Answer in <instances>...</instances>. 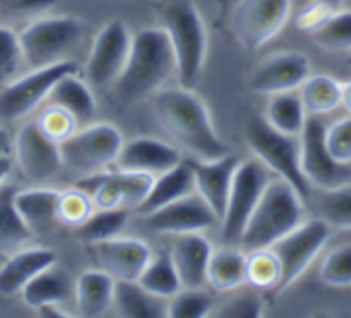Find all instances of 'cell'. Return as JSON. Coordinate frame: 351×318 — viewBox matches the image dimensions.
Here are the masks:
<instances>
[{
	"label": "cell",
	"mask_w": 351,
	"mask_h": 318,
	"mask_svg": "<svg viewBox=\"0 0 351 318\" xmlns=\"http://www.w3.org/2000/svg\"><path fill=\"white\" fill-rule=\"evenodd\" d=\"M154 112L160 126L198 160L228 155V147L215 131L207 105L190 88L158 90Z\"/></svg>",
	"instance_id": "1"
},
{
	"label": "cell",
	"mask_w": 351,
	"mask_h": 318,
	"mask_svg": "<svg viewBox=\"0 0 351 318\" xmlns=\"http://www.w3.org/2000/svg\"><path fill=\"white\" fill-rule=\"evenodd\" d=\"M176 73V57L164 28L140 29L131 38L126 66L114 83L119 100L136 101L160 90Z\"/></svg>",
	"instance_id": "2"
},
{
	"label": "cell",
	"mask_w": 351,
	"mask_h": 318,
	"mask_svg": "<svg viewBox=\"0 0 351 318\" xmlns=\"http://www.w3.org/2000/svg\"><path fill=\"white\" fill-rule=\"evenodd\" d=\"M305 199L288 181L274 178L267 184L243 231L239 246L245 252L271 248L305 219Z\"/></svg>",
	"instance_id": "3"
},
{
	"label": "cell",
	"mask_w": 351,
	"mask_h": 318,
	"mask_svg": "<svg viewBox=\"0 0 351 318\" xmlns=\"http://www.w3.org/2000/svg\"><path fill=\"white\" fill-rule=\"evenodd\" d=\"M164 29L176 57L180 86L193 90L207 57V29L191 0H172L164 9Z\"/></svg>",
	"instance_id": "4"
},
{
	"label": "cell",
	"mask_w": 351,
	"mask_h": 318,
	"mask_svg": "<svg viewBox=\"0 0 351 318\" xmlns=\"http://www.w3.org/2000/svg\"><path fill=\"white\" fill-rule=\"evenodd\" d=\"M246 141L255 158H258L276 178L288 181L303 199L312 195V186L302 171V148L300 136H288L274 127L263 117H252L246 126Z\"/></svg>",
	"instance_id": "5"
},
{
	"label": "cell",
	"mask_w": 351,
	"mask_h": 318,
	"mask_svg": "<svg viewBox=\"0 0 351 318\" xmlns=\"http://www.w3.org/2000/svg\"><path fill=\"white\" fill-rule=\"evenodd\" d=\"M84 35V25L71 16H47L29 23L19 33L23 60L32 69L62 62Z\"/></svg>",
	"instance_id": "6"
},
{
	"label": "cell",
	"mask_w": 351,
	"mask_h": 318,
	"mask_svg": "<svg viewBox=\"0 0 351 318\" xmlns=\"http://www.w3.org/2000/svg\"><path fill=\"white\" fill-rule=\"evenodd\" d=\"M123 143V134L114 124L99 123L76 130L59 145L62 167L81 178L107 171L116 164Z\"/></svg>",
	"instance_id": "7"
},
{
	"label": "cell",
	"mask_w": 351,
	"mask_h": 318,
	"mask_svg": "<svg viewBox=\"0 0 351 318\" xmlns=\"http://www.w3.org/2000/svg\"><path fill=\"white\" fill-rule=\"evenodd\" d=\"M274 178L276 175L258 158L239 162L232 178L224 217L221 221V238L226 246L239 245L253 210Z\"/></svg>",
	"instance_id": "8"
},
{
	"label": "cell",
	"mask_w": 351,
	"mask_h": 318,
	"mask_svg": "<svg viewBox=\"0 0 351 318\" xmlns=\"http://www.w3.org/2000/svg\"><path fill=\"white\" fill-rule=\"evenodd\" d=\"M71 73H77V64L73 60H62L52 66L33 69L19 80L9 81L0 91V119L18 121L28 116L45 98H49L53 84Z\"/></svg>",
	"instance_id": "9"
},
{
	"label": "cell",
	"mask_w": 351,
	"mask_h": 318,
	"mask_svg": "<svg viewBox=\"0 0 351 318\" xmlns=\"http://www.w3.org/2000/svg\"><path fill=\"white\" fill-rule=\"evenodd\" d=\"M293 0H239L231 14V29L245 49L267 45L285 28Z\"/></svg>",
	"instance_id": "10"
},
{
	"label": "cell",
	"mask_w": 351,
	"mask_h": 318,
	"mask_svg": "<svg viewBox=\"0 0 351 318\" xmlns=\"http://www.w3.org/2000/svg\"><path fill=\"white\" fill-rule=\"evenodd\" d=\"M329 236V224L322 219H313V221H303L298 228L271 246L281 262L282 276L278 287L279 291L289 287L303 276V272L324 248Z\"/></svg>",
	"instance_id": "11"
},
{
	"label": "cell",
	"mask_w": 351,
	"mask_h": 318,
	"mask_svg": "<svg viewBox=\"0 0 351 318\" xmlns=\"http://www.w3.org/2000/svg\"><path fill=\"white\" fill-rule=\"evenodd\" d=\"M302 171L310 186L330 189L351 182V164H339L330 157L326 147V124L319 116L306 117L300 134Z\"/></svg>",
	"instance_id": "12"
},
{
	"label": "cell",
	"mask_w": 351,
	"mask_h": 318,
	"mask_svg": "<svg viewBox=\"0 0 351 318\" xmlns=\"http://www.w3.org/2000/svg\"><path fill=\"white\" fill-rule=\"evenodd\" d=\"M131 38L128 26L119 19L100 29L86 60V77L93 86L106 88L116 83L126 66Z\"/></svg>",
	"instance_id": "13"
},
{
	"label": "cell",
	"mask_w": 351,
	"mask_h": 318,
	"mask_svg": "<svg viewBox=\"0 0 351 318\" xmlns=\"http://www.w3.org/2000/svg\"><path fill=\"white\" fill-rule=\"evenodd\" d=\"M16 160L28 181L43 184L59 174L62 169L59 143L50 140L38 123L32 121L21 126L14 140Z\"/></svg>",
	"instance_id": "14"
},
{
	"label": "cell",
	"mask_w": 351,
	"mask_h": 318,
	"mask_svg": "<svg viewBox=\"0 0 351 318\" xmlns=\"http://www.w3.org/2000/svg\"><path fill=\"white\" fill-rule=\"evenodd\" d=\"M145 225L157 234H186L204 232L219 222L214 210L197 191L176 199L152 214L143 215Z\"/></svg>",
	"instance_id": "15"
},
{
	"label": "cell",
	"mask_w": 351,
	"mask_h": 318,
	"mask_svg": "<svg viewBox=\"0 0 351 318\" xmlns=\"http://www.w3.org/2000/svg\"><path fill=\"white\" fill-rule=\"evenodd\" d=\"M310 76V60L300 52H281L263 60L253 73L250 86L262 95L295 91Z\"/></svg>",
	"instance_id": "16"
},
{
	"label": "cell",
	"mask_w": 351,
	"mask_h": 318,
	"mask_svg": "<svg viewBox=\"0 0 351 318\" xmlns=\"http://www.w3.org/2000/svg\"><path fill=\"white\" fill-rule=\"evenodd\" d=\"M93 256L100 270L109 273L114 280H138L152 252L147 243L134 238H117L93 245Z\"/></svg>",
	"instance_id": "17"
},
{
	"label": "cell",
	"mask_w": 351,
	"mask_h": 318,
	"mask_svg": "<svg viewBox=\"0 0 351 318\" xmlns=\"http://www.w3.org/2000/svg\"><path fill=\"white\" fill-rule=\"evenodd\" d=\"M238 164V157L229 154L221 158H214V160H198L197 158V160L190 162L191 171H193L195 191L214 210L219 222L224 217L232 178H234Z\"/></svg>",
	"instance_id": "18"
},
{
	"label": "cell",
	"mask_w": 351,
	"mask_h": 318,
	"mask_svg": "<svg viewBox=\"0 0 351 318\" xmlns=\"http://www.w3.org/2000/svg\"><path fill=\"white\" fill-rule=\"evenodd\" d=\"M181 162L180 151L172 145L157 138L140 136L123 143L117 155L116 167L119 171L145 172V174L158 175L169 171Z\"/></svg>",
	"instance_id": "19"
},
{
	"label": "cell",
	"mask_w": 351,
	"mask_h": 318,
	"mask_svg": "<svg viewBox=\"0 0 351 318\" xmlns=\"http://www.w3.org/2000/svg\"><path fill=\"white\" fill-rule=\"evenodd\" d=\"M212 253L214 248L210 241L200 232L176 236L171 256L183 287H204L207 284V270Z\"/></svg>",
	"instance_id": "20"
},
{
	"label": "cell",
	"mask_w": 351,
	"mask_h": 318,
	"mask_svg": "<svg viewBox=\"0 0 351 318\" xmlns=\"http://www.w3.org/2000/svg\"><path fill=\"white\" fill-rule=\"evenodd\" d=\"M57 263V253L49 248H26L12 253L0 265V296H14L35 276Z\"/></svg>",
	"instance_id": "21"
},
{
	"label": "cell",
	"mask_w": 351,
	"mask_h": 318,
	"mask_svg": "<svg viewBox=\"0 0 351 318\" xmlns=\"http://www.w3.org/2000/svg\"><path fill=\"white\" fill-rule=\"evenodd\" d=\"M193 191L195 181L190 162L188 164L180 162L172 169H169V171L155 175L150 193L145 198V201L138 206L136 212L141 215L152 214V212L176 201V199L191 195Z\"/></svg>",
	"instance_id": "22"
},
{
	"label": "cell",
	"mask_w": 351,
	"mask_h": 318,
	"mask_svg": "<svg viewBox=\"0 0 351 318\" xmlns=\"http://www.w3.org/2000/svg\"><path fill=\"white\" fill-rule=\"evenodd\" d=\"M59 189L35 188L16 193V208L33 234H45L57 222Z\"/></svg>",
	"instance_id": "23"
},
{
	"label": "cell",
	"mask_w": 351,
	"mask_h": 318,
	"mask_svg": "<svg viewBox=\"0 0 351 318\" xmlns=\"http://www.w3.org/2000/svg\"><path fill=\"white\" fill-rule=\"evenodd\" d=\"M47 100L52 105L66 109L77 121V124L90 123L97 112V101L92 93V88L83 80H80L76 73L60 77L53 84Z\"/></svg>",
	"instance_id": "24"
},
{
	"label": "cell",
	"mask_w": 351,
	"mask_h": 318,
	"mask_svg": "<svg viewBox=\"0 0 351 318\" xmlns=\"http://www.w3.org/2000/svg\"><path fill=\"white\" fill-rule=\"evenodd\" d=\"M116 280L100 269L86 270L76 282V306L83 317H102L114 304Z\"/></svg>",
	"instance_id": "25"
},
{
	"label": "cell",
	"mask_w": 351,
	"mask_h": 318,
	"mask_svg": "<svg viewBox=\"0 0 351 318\" xmlns=\"http://www.w3.org/2000/svg\"><path fill=\"white\" fill-rule=\"evenodd\" d=\"M164 297L148 293L138 280H116L114 306L121 317L126 318H160L167 317Z\"/></svg>",
	"instance_id": "26"
},
{
	"label": "cell",
	"mask_w": 351,
	"mask_h": 318,
	"mask_svg": "<svg viewBox=\"0 0 351 318\" xmlns=\"http://www.w3.org/2000/svg\"><path fill=\"white\" fill-rule=\"evenodd\" d=\"M16 186L5 182L0 186V256L12 255L33 236L16 208Z\"/></svg>",
	"instance_id": "27"
},
{
	"label": "cell",
	"mask_w": 351,
	"mask_h": 318,
	"mask_svg": "<svg viewBox=\"0 0 351 318\" xmlns=\"http://www.w3.org/2000/svg\"><path fill=\"white\" fill-rule=\"evenodd\" d=\"M246 255L234 246H224L212 253L207 284L219 293H231L246 284Z\"/></svg>",
	"instance_id": "28"
},
{
	"label": "cell",
	"mask_w": 351,
	"mask_h": 318,
	"mask_svg": "<svg viewBox=\"0 0 351 318\" xmlns=\"http://www.w3.org/2000/svg\"><path fill=\"white\" fill-rule=\"evenodd\" d=\"M306 117L308 114L303 107L300 95H296L295 91H285V93L271 95L263 119L279 133L300 136L305 127Z\"/></svg>",
	"instance_id": "29"
},
{
	"label": "cell",
	"mask_w": 351,
	"mask_h": 318,
	"mask_svg": "<svg viewBox=\"0 0 351 318\" xmlns=\"http://www.w3.org/2000/svg\"><path fill=\"white\" fill-rule=\"evenodd\" d=\"M69 293V280L62 270L56 265L49 267L38 276L33 277L21 291L23 301L26 306L38 310L47 304H59Z\"/></svg>",
	"instance_id": "30"
},
{
	"label": "cell",
	"mask_w": 351,
	"mask_h": 318,
	"mask_svg": "<svg viewBox=\"0 0 351 318\" xmlns=\"http://www.w3.org/2000/svg\"><path fill=\"white\" fill-rule=\"evenodd\" d=\"M343 84L327 74L308 76L300 86V98L308 116H324L341 105Z\"/></svg>",
	"instance_id": "31"
},
{
	"label": "cell",
	"mask_w": 351,
	"mask_h": 318,
	"mask_svg": "<svg viewBox=\"0 0 351 318\" xmlns=\"http://www.w3.org/2000/svg\"><path fill=\"white\" fill-rule=\"evenodd\" d=\"M138 282L148 291L164 299H171L178 291L183 289L180 273L176 270L172 262L171 253H158L152 255L150 262L147 263L141 276L138 277Z\"/></svg>",
	"instance_id": "32"
},
{
	"label": "cell",
	"mask_w": 351,
	"mask_h": 318,
	"mask_svg": "<svg viewBox=\"0 0 351 318\" xmlns=\"http://www.w3.org/2000/svg\"><path fill=\"white\" fill-rule=\"evenodd\" d=\"M128 219H130L128 208H95L93 214L80 228H76L77 238L90 246L109 241L124 231Z\"/></svg>",
	"instance_id": "33"
},
{
	"label": "cell",
	"mask_w": 351,
	"mask_h": 318,
	"mask_svg": "<svg viewBox=\"0 0 351 318\" xmlns=\"http://www.w3.org/2000/svg\"><path fill=\"white\" fill-rule=\"evenodd\" d=\"M246 284L256 291L278 289L281 282V262L272 248L248 252L246 255Z\"/></svg>",
	"instance_id": "34"
},
{
	"label": "cell",
	"mask_w": 351,
	"mask_h": 318,
	"mask_svg": "<svg viewBox=\"0 0 351 318\" xmlns=\"http://www.w3.org/2000/svg\"><path fill=\"white\" fill-rule=\"evenodd\" d=\"M319 219L329 228L351 229V182L337 188L322 189L317 198Z\"/></svg>",
	"instance_id": "35"
},
{
	"label": "cell",
	"mask_w": 351,
	"mask_h": 318,
	"mask_svg": "<svg viewBox=\"0 0 351 318\" xmlns=\"http://www.w3.org/2000/svg\"><path fill=\"white\" fill-rule=\"evenodd\" d=\"M312 36L324 50L351 52V11H334Z\"/></svg>",
	"instance_id": "36"
},
{
	"label": "cell",
	"mask_w": 351,
	"mask_h": 318,
	"mask_svg": "<svg viewBox=\"0 0 351 318\" xmlns=\"http://www.w3.org/2000/svg\"><path fill=\"white\" fill-rule=\"evenodd\" d=\"M214 310V299L202 287H183L167 303V317L204 318Z\"/></svg>",
	"instance_id": "37"
},
{
	"label": "cell",
	"mask_w": 351,
	"mask_h": 318,
	"mask_svg": "<svg viewBox=\"0 0 351 318\" xmlns=\"http://www.w3.org/2000/svg\"><path fill=\"white\" fill-rule=\"evenodd\" d=\"M92 196L86 191L76 188L60 191L59 201H57V222L69 228H80L90 215L93 214Z\"/></svg>",
	"instance_id": "38"
},
{
	"label": "cell",
	"mask_w": 351,
	"mask_h": 318,
	"mask_svg": "<svg viewBox=\"0 0 351 318\" xmlns=\"http://www.w3.org/2000/svg\"><path fill=\"white\" fill-rule=\"evenodd\" d=\"M320 279L330 287L351 286V245L332 249L320 265Z\"/></svg>",
	"instance_id": "39"
},
{
	"label": "cell",
	"mask_w": 351,
	"mask_h": 318,
	"mask_svg": "<svg viewBox=\"0 0 351 318\" xmlns=\"http://www.w3.org/2000/svg\"><path fill=\"white\" fill-rule=\"evenodd\" d=\"M36 123H38L40 130H42L50 140H53L59 145L62 143L64 140H67L77 127V121L74 119L66 109L57 107V105L52 103H50L49 109H45L40 114Z\"/></svg>",
	"instance_id": "40"
},
{
	"label": "cell",
	"mask_w": 351,
	"mask_h": 318,
	"mask_svg": "<svg viewBox=\"0 0 351 318\" xmlns=\"http://www.w3.org/2000/svg\"><path fill=\"white\" fill-rule=\"evenodd\" d=\"M23 62L19 35L0 25V84H8Z\"/></svg>",
	"instance_id": "41"
},
{
	"label": "cell",
	"mask_w": 351,
	"mask_h": 318,
	"mask_svg": "<svg viewBox=\"0 0 351 318\" xmlns=\"http://www.w3.org/2000/svg\"><path fill=\"white\" fill-rule=\"evenodd\" d=\"M326 147L339 164H351V116L326 127Z\"/></svg>",
	"instance_id": "42"
},
{
	"label": "cell",
	"mask_w": 351,
	"mask_h": 318,
	"mask_svg": "<svg viewBox=\"0 0 351 318\" xmlns=\"http://www.w3.org/2000/svg\"><path fill=\"white\" fill-rule=\"evenodd\" d=\"M263 303L256 291H243L226 301L217 310V317L226 318H256L262 317Z\"/></svg>",
	"instance_id": "43"
},
{
	"label": "cell",
	"mask_w": 351,
	"mask_h": 318,
	"mask_svg": "<svg viewBox=\"0 0 351 318\" xmlns=\"http://www.w3.org/2000/svg\"><path fill=\"white\" fill-rule=\"evenodd\" d=\"M334 11H336V9H334L332 5L327 4V2L313 0L312 4H308L302 12H300L298 19H296L298 29L312 35V33H315L317 29L324 25V21H326Z\"/></svg>",
	"instance_id": "44"
},
{
	"label": "cell",
	"mask_w": 351,
	"mask_h": 318,
	"mask_svg": "<svg viewBox=\"0 0 351 318\" xmlns=\"http://www.w3.org/2000/svg\"><path fill=\"white\" fill-rule=\"evenodd\" d=\"M59 0H0V11L12 16L35 14L53 8Z\"/></svg>",
	"instance_id": "45"
},
{
	"label": "cell",
	"mask_w": 351,
	"mask_h": 318,
	"mask_svg": "<svg viewBox=\"0 0 351 318\" xmlns=\"http://www.w3.org/2000/svg\"><path fill=\"white\" fill-rule=\"evenodd\" d=\"M40 313V317H52V318H62L66 317L62 310H59V304H47L36 310Z\"/></svg>",
	"instance_id": "46"
},
{
	"label": "cell",
	"mask_w": 351,
	"mask_h": 318,
	"mask_svg": "<svg viewBox=\"0 0 351 318\" xmlns=\"http://www.w3.org/2000/svg\"><path fill=\"white\" fill-rule=\"evenodd\" d=\"M11 138H9V133L0 126V157H8L9 151H11Z\"/></svg>",
	"instance_id": "47"
},
{
	"label": "cell",
	"mask_w": 351,
	"mask_h": 318,
	"mask_svg": "<svg viewBox=\"0 0 351 318\" xmlns=\"http://www.w3.org/2000/svg\"><path fill=\"white\" fill-rule=\"evenodd\" d=\"M9 172H11V158H9V155L8 157H0V186L4 184Z\"/></svg>",
	"instance_id": "48"
},
{
	"label": "cell",
	"mask_w": 351,
	"mask_h": 318,
	"mask_svg": "<svg viewBox=\"0 0 351 318\" xmlns=\"http://www.w3.org/2000/svg\"><path fill=\"white\" fill-rule=\"evenodd\" d=\"M341 105L346 107L348 112L351 114V81L343 84V95H341Z\"/></svg>",
	"instance_id": "49"
},
{
	"label": "cell",
	"mask_w": 351,
	"mask_h": 318,
	"mask_svg": "<svg viewBox=\"0 0 351 318\" xmlns=\"http://www.w3.org/2000/svg\"><path fill=\"white\" fill-rule=\"evenodd\" d=\"M322 2H327V4L332 5L334 9H337L341 5V2H343V0H322Z\"/></svg>",
	"instance_id": "50"
},
{
	"label": "cell",
	"mask_w": 351,
	"mask_h": 318,
	"mask_svg": "<svg viewBox=\"0 0 351 318\" xmlns=\"http://www.w3.org/2000/svg\"><path fill=\"white\" fill-rule=\"evenodd\" d=\"M350 62H351V57H350Z\"/></svg>",
	"instance_id": "51"
},
{
	"label": "cell",
	"mask_w": 351,
	"mask_h": 318,
	"mask_svg": "<svg viewBox=\"0 0 351 318\" xmlns=\"http://www.w3.org/2000/svg\"><path fill=\"white\" fill-rule=\"evenodd\" d=\"M0 258H2V256H0Z\"/></svg>",
	"instance_id": "52"
}]
</instances>
